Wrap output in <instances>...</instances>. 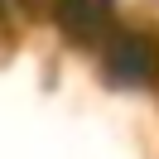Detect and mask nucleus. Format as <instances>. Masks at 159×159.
<instances>
[{"label":"nucleus","mask_w":159,"mask_h":159,"mask_svg":"<svg viewBox=\"0 0 159 159\" xmlns=\"http://www.w3.org/2000/svg\"><path fill=\"white\" fill-rule=\"evenodd\" d=\"M53 20L63 24V34L77 43H92L101 48L106 34L116 29V15H111V0H48Z\"/></svg>","instance_id":"nucleus-2"},{"label":"nucleus","mask_w":159,"mask_h":159,"mask_svg":"<svg viewBox=\"0 0 159 159\" xmlns=\"http://www.w3.org/2000/svg\"><path fill=\"white\" fill-rule=\"evenodd\" d=\"M97 53H101L106 77L120 82V87H149V82L159 77V48L145 39V34H135V29H120L116 24Z\"/></svg>","instance_id":"nucleus-1"}]
</instances>
